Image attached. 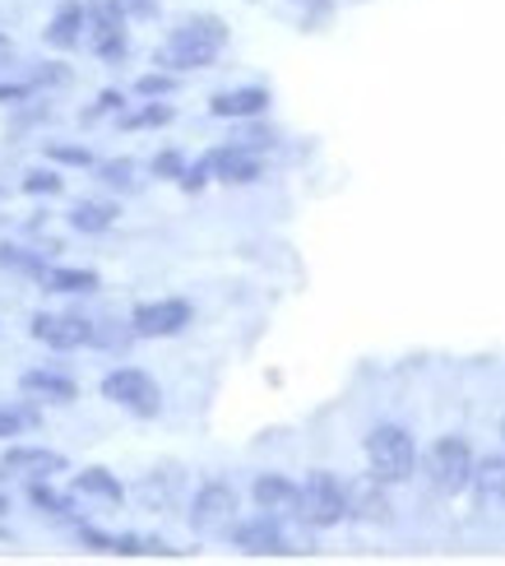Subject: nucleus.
<instances>
[{"label":"nucleus","mask_w":505,"mask_h":566,"mask_svg":"<svg viewBox=\"0 0 505 566\" xmlns=\"http://www.w3.org/2000/svg\"><path fill=\"white\" fill-rule=\"evenodd\" d=\"M228 19L219 14H186L177 19L172 29H167V38L158 42V52H154V65L158 70H172V75H190V70H209V65H219V56L228 52Z\"/></svg>","instance_id":"obj_1"},{"label":"nucleus","mask_w":505,"mask_h":566,"mask_svg":"<svg viewBox=\"0 0 505 566\" xmlns=\"http://www.w3.org/2000/svg\"><path fill=\"white\" fill-rule=\"evenodd\" d=\"M362 451H367V474H376L385 488H399L418 474V437L399 428V422H376V428L367 432L362 441Z\"/></svg>","instance_id":"obj_2"},{"label":"nucleus","mask_w":505,"mask_h":566,"mask_svg":"<svg viewBox=\"0 0 505 566\" xmlns=\"http://www.w3.org/2000/svg\"><path fill=\"white\" fill-rule=\"evenodd\" d=\"M422 474L427 483L441 492V497H460V492L473 488V474H477V455H473V446L469 437L460 432H445L427 446V455H422Z\"/></svg>","instance_id":"obj_3"},{"label":"nucleus","mask_w":505,"mask_h":566,"mask_svg":"<svg viewBox=\"0 0 505 566\" xmlns=\"http://www.w3.org/2000/svg\"><path fill=\"white\" fill-rule=\"evenodd\" d=\"M236 521H242V492H236L228 479H204L196 492H190L186 525L200 538H228Z\"/></svg>","instance_id":"obj_4"},{"label":"nucleus","mask_w":505,"mask_h":566,"mask_svg":"<svg viewBox=\"0 0 505 566\" xmlns=\"http://www.w3.org/2000/svg\"><path fill=\"white\" fill-rule=\"evenodd\" d=\"M297 521L306 530H339L344 521H353L348 506V483L329 469H311L302 479V502H297Z\"/></svg>","instance_id":"obj_5"},{"label":"nucleus","mask_w":505,"mask_h":566,"mask_svg":"<svg viewBox=\"0 0 505 566\" xmlns=\"http://www.w3.org/2000/svg\"><path fill=\"white\" fill-rule=\"evenodd\" d=\"M98 395L107 399V405L126 409L130 418H158L162 413V386L144 367H135V363H122V367L103 371Z\"/></svg>","instance_id":"obj_6"},{"label":"nucleus","mask_w":505,"mask_h":566,"mask_svg":"<svg viewBox=\"0 0 505 566\" xmlns=\"http://www.w3.org/2000/svg\"><path fill=\"white\" fill-rule=\"evenodd\" d=\"M29 339L52 348V353H84L98 339V321L80 312H33L29 316Z\"/></svg>","instance_id":"obj_7"},{"label":"nucleus","mask_w":505,"mask_h":566,"mask_svg":"<svg viewBox=\"0 0 505 566\" xmlns=\"http://www.w3.org/2000/svg\"><path fill=\"white\" fill-rule=\"evenodd\" d=\"M228 544L242 548L246 557H293L297 553V538L287 534V515H270V511H255L251 521H236Z\"/></svg>","instance_id":"obj_8"},{"label":"nucleus","mask_w":505,"mask_h":566,"mask_svg":"<svg viewBox=\"0 0 505 566\" xmlns=\"http://www.w3.org/2000/svg\"><path fill=\"white\" fill-rule=\"evenodd\" d=\"M88 56H98L103 65H116L130 56V19L112 6V0H88Z\"/></svg>","instance_id":"obj_9"},{"label":"nucleus","mask_w":505,"mask_h":566,"mask_svg":"<svg viewBox=\"0 0 505 566\" xmlns=\"http://www.w3.org/2000/svg\"><path fill=\"white\" fill-rule=\"evenodd\" d=\"M196 321V306L190 297H149L130 306V325L139 339H177Z\"/></svg>","instance_id":"obj_10"},{"label":"nucleus","mask_w":505,"mask_h":566,"mask_svg":"<svg viewBox=\"0 0 505 566\" xmlns=\"http://www.w3.org/2000/svg\"><path fill=\"white\" fill-rule=\"evenodd\" d=\"M0 464H6L10 474H19V479H56V474L70 469V460L61 451H52V446H42V441H6Z\"/></svg>","instance_id":"obj_11"},{"label":"nucleus","mask_w":505,"mask_h":566,"mask_svg":"<svg viewBox=\"0 0 505 566\" xmlns=\"http://www.w3.org/2000/svg\"><path fill=\"white\" fill-rule=\"evenodd\" d=\"M42 42L52 52H84L88 42V0H61L42 29Z\"/></svg>","instance_id":"obj_12"},{"label":"nucleus","mask_w":505,"mask_h":566,"mask_svg":"<svg viewBox=\"0 0 505 566\" xmlns=\"http://www.w3.org/2000/svg\"><path fill=\"white\" fill-rule=\"evenodd\" d=\"M274 103V93L264 84H236V88H219L209 98V116H219V122H255L264 116Z\"/></svg>","instance_id":"obj_13"},{"label":"nucleus","mask_w":505,"mask_h":566,"mask_svg":"<svg viewBox=\"0 0 505 566\" xmlns=\"http://www.w3.org/2000/svg\"><path fill=\"white\" fill-rule=\"evenodd\" d=\"M209 168H213V181H223V186H255L264 177V158L242 149L236 139H228V145L219 149H209Z\"/></svg>","instance_id":"obj_14"},{"label":"nucleus","mask_w":505,"mask_h":566,"mask_svg":"<svg viewBox=\"0 0 505 566\" xmlns=\"http://www.w3.org/2000/svg\"><path fill=\"white\" fill-rule=\"evenodd\" d=\"M251 502H255V511H270V515H287V521H297L302 483L278 474V469H264V474H255V483H251Z\"/></svg>","instance_id":"obj_15"},{"label":"nucleus","mask_w":505,"mask_h":566,"mask_svg":"<svg viewBox=\"0 0 505 566\" xmlns=\"http://www.w3.org/2000/svg\"><path fill=\"white\" fill-rule=\"evenodd\" d=\"M19 395H33L42 405H75L80 381L65 367H29L19 371Z\"/></svg>","instance_id":"obj_16"},{"label":"nucleus","mask_w":505,"mask_h":566,"mask_svg":"<svg viewBox=\"0 0 505 566\" xmlns=\"http://www.w3.org/2000/svg\"><path fill=\"white\" fill-rule=\"evenodd\" d=\"M70 492H75L80 502H103V506H126V483L112 474L107 464H84L80 474H70Z\"/></svg>","instance_id":"obj_17"},{"label":"nucleus","mask_w":505,"mask_h":566,"mask_svg":"<svg viewBox=\"0 0 505 566\" xmlns=\"http://www.w3.org/2000/svg\"><path fill=\"white\" fill-rule=\"evenodd\" d=\"M348 506H353V521H362V525H390V515H394L390 492H385L376 474L348 483Z\"/></svg>","instance_id":"obj_18"},{"label":"nucleus","mask_w":505,"mask_h":566,"mask_svg":"<svg viewBox=\"0 0 505 566\" xmlns=\"http://www.w3.org/2000/svg\"><path fill=\"white\" fill-rule=\"evenodd\" d=\"M38 289L56 293V297H93V293H103V274L88 270V265H56L52 261V270L38 279Z\"/></svg>","instance_id":"obj_19"},{"label":"nucleus","mask_w":505,"mask_h":566,"mask_svg":"<svg viewBox=\"0 0 505 566\" xmlns=\"http://www.w3.org/2000/svg\"><path fill=\"white\" fill-rule=\"evenodd\" d=\"M23 497H29V506H33L38 515H46V521H61V525H75V521H80L75 492H61L52 479H29Z\"/></svg>","instance_id":"obj_20"},{"label":"nucleus","mask_w":505,"mask_h":566,"mask_svg":"<svg viewBox=\"0 0 505 566\" xmlns=\"http://www.w3.org/2000/svg\"><path fill=\"white\" fill-rule=\"evenodd\" d=\"M116 219H122L116 200H75L65 209V223H70V232H80V238H103V232L116 228Z\"/></svg>","instance_id":"obj_21"},{"label":"nucleus","mask_w":505,"mask_h":566,"mask_svg":"<svg viewBox=\"0 0 505 566\" xmlns=\"http://www.w3.org/2000/svg\"><path fill=\"white\" fill-rule=\"evenodd\" d=\"M29 432H42V399L23 395V399H10V405H0V446L29 437Z\"/></svg>","instance_id":"obj_22"},{"label":"nucleus","mask_w":505,"mask_h":566,"mask_svg":"<svg viewBox=\"0 0 505 566\" xmlns=\"http://www.w3.org/2000/svg\"><path fill=\"white\" fill-rule=\"evenodd\" d=\"M177 492H181V474H177V469H149V474L139 479L135 497L149 506V511H167V506L177 502Z\"/></svg>","instance_id":"obj_23"},{"label":"nucleus","mask_w":505,"mask_h":566,"mask_svg":"<svg viewBox=\"0 0 505 566\" xmlns=\"http://www.w3.org/2000/svg\"><path fill=\"white\" fill-rule=\"evenodd\" d=\"M172 122H177V107L172 103H167V98H144L139 107L116 116V130H162V126H172Z\"/></svg>","instance_id":"obj_24"},{"label":"nucleus","mask_w":505,"mask_h":566,"mask_svg":"<svg viewBox=\"0 0 505 566\" xmlns=\"http://www.w3.org/2000/svg\"><path fill=\"white\" fill-rule=\"evenodd\" d=\"M473 492H477V502H483V506H505V451L477 460Z\"/></svg>","instance_id":"obj_25"},{"label":"nucleus","mask_w":505,"mask_h":566,"mask_svg":"<svg viewBox=\"0 0 505 566\" xmlns=\"http://www.w3.org/2000/svg\"><path fill=\"white\" fill-rule=\"evenodd\" d=\"M93 172H98V181L107 186V191H116V196H139L144 191V177H139L135 158H103Z\"/></svg>","instance_id":"obj_26"},{"label":"nucleus","mask_w":505,"mask_h":566,"mask_svg":"<svg viewBox=\"0 0 505 566\" xmlns=\"http://www.w3.org/2000/svg\"><path fill=\"white\" fill-rule=\"evenodd\" d=\"M0 270H10L19 279H42L46 270H52V261H46L42 251H29V247H14V242H0Z\"/></svg>","instance_id":"obj_27"},{"label":"nucleus","mask_w":505,"mask_h":566,"mask_svg":"<svg viewBox=\"0 0 505 566\" xmlns=\"http://www.w3.org/2000/svg\"><path fill=\"white\" fill-rule=\"evenodd\" d=\"M42 158L56 163L61 172H65V168H70V172H93V168H98V154H93L88 145H65V139H46Z\"/></svg>","instance_id":"obj_28"},{"label":"nucleus","mask_w":505,"mask_h":566,"mask_svg":"<svg viewBox=\"0 0 505 566\" xmlns=\"http://www.w3.org/2000/svg\"><path fill=\"white\" fill-rule=\"evenodd\" d=\"M23 196H33V200H56V196H65V177H61V168L56 163H38V168H29L23 172Z\"/></svg>","instance_id":"obj_29"},{"label":"nucleus","mask_w":505,"mask_h":566,"mask_svg":"<svg viewBox=\"0 0 505 566\" xmlns=\"http://www.w3.org/2000/svg\"><path fill=\"white\" fill-rule=\"evenodd\" d=\"M135 339H139V335H135L130 316H126V321H98V339H93V348H103V353H126Z\"/></svg>","instance_id":"obj_30"},{"label":"nucleus","mask_w":505,"mask_h":566,"mask_svg":"<svg viewBox=\"0 0 505 566\" xmlns=\"http://www.w3.org/2000/svg\"><path fill=\"white\" fill-rule=\"evenodd\" d=\"M122 112H126V93L107 84V88H98V98H93V103L80 112V122H84V126H93V122H103V116H112V122H116Z\"/></svg>","instance_id":"obj_31"},{"label":"nucleus","mask_w":505,"mask_h":566,"mask_svg":"<svg viewBox=\"0 0 505 566\" xmlns=\"http://www.w3.org/2000/svg\"><path fill=\"white\" fill-rule=\"evenodd\" d=\"M181 88V75H172V70H149V75H139L135 80V93L139 98H172V93Z\"/></svg>","instance_id":"obj_32"},{"label":"nucleus","mask_w":505,"mask_h":566,"mask_svg":"<svg viewBox=\"0 0 505 566\" xmlns=\"http://www.w3.org/2000/svg\"><path fill=\"white\" fill-rule=\"evenodd\" d=\"M186 168H190V158H186L181 149H158V154L149 158V177H154V181H181Z\"/></svg>","instance_id":"obj_33"},{"label":"nucleus","mask_w":505,"mask_h":566,"mask_svg":"<svg viewBox=\"0 0 505 566\" xmlns=\"http://www.w3.org/2000/svg\"><path fill=\"white\" fill-rule=\"evenodd\" d=\"M236 126H242V135H236V145H242V149H251V154H270V149H278V130L260 126V116H255V122H236Z\"/></svg>","instance_id":"obj_34"},{"label":"nucleus","mask_w":505,"mask_h":566,"mask_svg":"<svg viewBox=\"0 0 505 566\" xmlns=\"http://www.w3.org/2000/svg\"><path fill=\"white\" fill-rule=\"evenodd\" d=\"M38 98V84L33 80H0V107H23Z\"/></svg>","instance_id":"obj_35"},{"label":"nucleus","mask_w":505,"mask_h":566,"mask_svg":"<svg viewBox=\"0 0 505 566\" xmlns=\"http://www.w3.org/2000/svg\"><path fill=\"white\" fill-rule=\"evenodd\" d=\"M209 181H213V168H209V158H196V163H190V168L181 172V181H177V186H181L186 196H196V191H204Z\"/></svg>","instance_id":"obj_36"},{"label":"nucleus","mask_w":505,"mask_h":566,"mask_svg":"<svg viewBox=\"0 0 505 566\" xmlns=\"http://www.w3.org/2000/svg\"><path fill=\"white\" fill-rule=\"evenodd\" d=\"M29 80L38 84V93H46V88H61V84H70V65H61V61H46L42 70H33Z\"/></svg>","instance_id":"obj_37"},{"label":"nucleus","mask_w":505,"mask_h":566,"mask_svg":"<svg viewBox=\"0 0 505 566\" xmlns=\"http://www.w3.org/2000/svg\"><path fill=\"white\" fill-rule=\"evenodd\" d=\"M116 10H122L130 23H144V19H158V10H162V0H112Z\"/></svg>","instance_id":"obj_38"},{"label":"nucleus","mask_w":505,"mask_h":566,"mask_svg":"<svg viewBox=\"0 0 505 566\" xmlns=\"http://www.w3.org/2000/svg\"><path fill=\"white\" fill-rule=\"evenodd\" d=\"M287 6H297V10H306V14H325L329 0H287Z\"/></svg>","instance_id":"obj_39"},{"label":"nucleus","mask_w":505,"mask_h":566,"mask_svg":"<svg viewBox=\"0 0 505 566\" xmlns=\"http://www.w3.org/2000/svg\"><path fill=\"white\" fill-rule=\"evenodd\" d=\"M0 515H10V497H6V492H0Z\"/></svg>","instance_id":"obj_40"},{"label":"nucleus","mask_w":505,"mask_h":566,"mask_svg":"<svg viewBox=\"0 0 505 566\" xmlns=\"http://www.w3.org/2000/svg\"><path fill=\"white\" fill-rule=\"evenodd\" d=\"M0 52H10V38L6 33H0Z\"/></svg>","instance_id":"obj_41"},{"label":"nucleus","mask_w":505,"mask_h":566,"mask_svg":"<svg viewBox=\"0 0 505 566\" xmlns=\"http://www.w3.org/2000/svg\"><path fill=\"white\" fill-rule=\"evenodd\" d=\"M501 451H505V418H501Z\"/></svg>","instance_id":"obj_42"},{"label":"nucleus","mask_w":505,"mask_h":566,"mask_svg":"<svg viewBox=\"0 0 505 566\" xmlns=\"http://www.w3.org/2000/svg\"><path fill=\"white\" fill-rule=\"evenodd\" d=\"M0 196H6V186H0Z\"/></svg>","instance_id":"obj_43"}]
</instances>
